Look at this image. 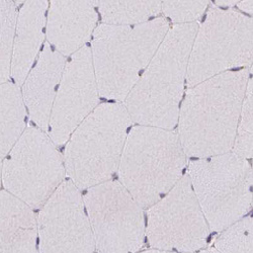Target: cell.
<instances>
[{"mask_svg": "<svg viewBox=\"0 0 253 253\" xmlns=\"http://www.w3.org/2000/svg\"><path fill=\"white\" fill-rule=\"evenodd\" d=\"M252 218L244 217L221 231L215 241L220 253H252Z\"/></svg>", "mask_w": 253, "mask_h": 253, "instance_id": "ffe728a7", "label": "cell"}, {"mask_svg": "<svg viewBox=\"0 0 253 253\" xmlns=\"http://www.w3.org/2000/svg\"><path fill=\"white\" fill-rule=\"evenodd\" d=\"M253 98H252V79L250 78L247 84L246 93L242 103V108L236 128L232 152L245 159L252 157V133H253Z\"/></svg>", "mask_w": 253, "mask_h": 253, "instance_id": "44dd1931", "label": "cell"}, {"mask_svg": "<svg viewBox=\"0 0 253 253\" xmlns=\"http://www.w3.org/2000/svg\"><path fill=\"white\" fill-rule=\"evenodd\" d=\"M48 1H26L17 12L11 75L17 86L23 85L44 40Z\"/></svg>", "mask_w": 253, "mask_h": 253, "instance_id": "9a60e30c", "label": "cell"}, {"mask_svg": "<svg viewBox=\"0 0 253 253\" xmlns=\"http://www.w3.org/2000/svg\"><path fill=\"white\" fill-rule=\"evenodd\" d=\"M2 180V160L0 158V182Z\"/></svg>", "mask_w": 253, "mask_h": 253, "instance_id": "4316f807", "label": "cell"}, {"mask_svg": "<svg viewBox=\"0 0 253 253\" xmlns=\"http://www.w3.org/2000/svg\"><path fill=\"white\" fill-rule=\"evenodd\" d=\"M26 128V105L19 86L11 82L0 85V158H4Z\"/></svg>", "mask_w": 253, "mask_h": 253, "instance_id": "e0dca14e", "label": "cell"}, {"mask_svg": "<svg viewBox=\"0 0 253 253\" xmlns=\"http://www.w3.org/2000/svg\"><path fill=\"white\" fill-rule=\"evenodd\" d=\"M186 175L211 231L221 232L252 208V167L233 152L189 162Z\"/></svg>", "mask_w": 253, "mask_h": 253, "instance_id": "8992f818", "label": "cell"}, {"mask_svg": "<svg viewBox=\"0 0 253 253\" xmlns=\"http://www.w3.org/2000/svg\"><path fill=\"white\" fill-rule=\"evenodd\" d=\"M146 210L145 235L153 249L193 253L206 246L210 228L186 174Z\"/></svg>", "mask_w": 253, "mask_h": 253, "instance_id": "30bf717a", "label": "cell"}, {"mask_svg": "<svg viewBox=\"0 0 253 253\" xmlns=\"http://www.w3.org/2000/svg\"><path fill=\"white\" fill-rule=\"evenodd\" d=\"M99 96L91 51L85 46L66 62L55 95L48 131L56 146L65 144L97 108Z\"/></svg>", "mask_w": 253, "mask_h": 253, "instance_id": "7c38bea8", "label": "cell"}, {"mask_svg": "<svg viewBox=\"0 0 253 253\" xmlns=\"http://www.w3.org/2000/svg\"><path fill=\"white\" fill-rule=\"evenodd\" d=\"M39 253H93L91 226L79 189L65 180L37 217Z\"/></svg>", "mask_w": 253, "mask_h": 253, "instance_id": "8fae6325", "label": "cell"}, {"mask_svg": "<svg viewBox=\"0 0 253 253\" xmlns=\"http://www.w3.org/2000/svg\"><path fill=\"white\" fill-rule=\"evenodd\" d=\"M252 5H253V2L250 1V0H247V1H239L237 4L240 10L248 14H252V9H253Z\"/></svg>", "mask_w": 253, "mask_h": 253, "instance_id": "cb8c5ba5", "label": "cell"}, {"mask_svg": "<svg viewBox=\"0 0 253 253\" xmlns=\"http://www.w3.org/2000/svg\"><path fill=\"white\" fill-rule=\"evenodd\" d=\"M17 11L14 2L0 1V85L11 75L13 40Z\"/></svg>", "mask_w": 253, "mask_h": 253, "instance_id": "d6986e66", "label": "cell"}, {"mask_svg": "<svg viewBox=\"0 0 253 253\" xmlns=\"http://www.w3.org/2000/svg\"><path fill=\"white\" fill-rule=\"evenodd\" d=\"M169 29L164 17L131 27L98 26L90 51L99 95L124 101Z\"/></svg>", "mask_w": 253, "mask_h": 253, "instance_id": "3957f363", "label": "cell"}, {"mask_svg": "<svg viewBox=\"0 0 253 253\" xmlns=\"http://www.w3.org/2000/svg\"><path fill=\"white\" fill-rule=\"evenodd\" d=\"M238 0H220V1H216L214 3L215 6L220 8H227L230 9L231 7L236 6L238 4Z\"/></svg>", "mask_w": 253, "mask_h": 253, "instance_id": "603a6c76", "label": "cell"}, {"mask_svg": "<svg viewBox=\"0 0 253 253\" xmlns=\"http://www.w3.org/2000/svg\"><path fill=\"white\" fill-rule=\"evenodd\" d=\"M33 209L8 192H0V253H39Z\"/></svg>", "mask_w": 253, "mask_h": 253, "instance_id": "2e32d148", "label": "cell"}, {"mask_svg": "<svg viewBox=\"0 0 253 253\" xmlns=\"http://www.w3.org/2000/svg\"><path fill=\"white\" fill-rule=\"evenodd\" d=\"M209 1H162L161 12L176 25L197 24Z\"/></svg>", "mask_w": 253, "mask_h": 253, "instance_id": "7402d4cb", "label": "cell"}, {"mask_svg": "<svg viewBox=\"0 0 253 253\" xmlns=\"http://www.w3.org/2000/svg\"><path fill=\"white\" fill-rule=\"evenodd\" d=\"M162 1H95L105 25L131 27L156 18Z\"/></svg>", "mask_w": 253, "mask_h": 253, "instance_id": "ac0fdd59", "label": "cell"}, {"mask_svg": "<svg viewBox=\"0 0 253 253\" xmlns=\"http://www.w3.org/2000/svg\"><path fill=\"white\" fill-rule=\"evenodd\" d=\"M249 79V68H243L187 88L177 120V136L187 157L208 158L232 151Z\"/></svg>", "mask_w": 253, "mask_h": 253, "instance_id": "6da1fadb", "label": "cell"}, {"mask_svg": "<svg viewBox=\"0 0 253 253\" xmlns=\"http://www.w3.org/2000/svg\"><path fill=\"white\" fill-rule=\"evenodd\" d=\"M65 65V57L48 44L23 83L26 109L34 124L44 132L49 128L52 107Z\"/></svg>", "mask_w": 253, "mask_h": 253, "instance_id": "5bb4252c", "label": "cell"}, {"mask_svg": "<svg viewBox=\"0 0 253 253\" xmlns=\"http://www.w3.org/2000/svg\"><path fill=\"white\" fill-rule=\"evenodd\" d=\"M97 18L95 1H52L47 22L50 46L64 57L75 54L92 37Z\"/></svg>", "mask_w": 253, "mask_h": 253, "instance_id": "4fadbf2b", "label": "cell"}, {"mask_svg": "<svg viewBox=\"0 0 253 253\" xmlns=\"http://www.w3.org/2000/svg\"><path fill=\"white\" fill-rule=\"evenodd\" d=\"M132 124L123 103L109 102L97 105L74 130L63 160L66 174L79 191L111 180Z\"/></svg>", "mask_w": 253, "mask_h": 253, "instance_id": "5b68a950", "label": "cell"}, {"mask_svg": "<svg viewBox=\"0 0 253 253\" xmlns=\"http://www.w3.org/2000/svg\"><path fill=\"white\" fill-rule=\"evenodd\" d=\"M199 253H220V252L217 249H215L214 247H209L204 250H201Z\"/></svg>", "mask_w": 253, "mask_h": 253, "instance_id": "484cf974", "label": "cell"}, {"mask_svg": "<svg viewBox=\"0 0 253 253\" xmlns=\"http://www.w3.org/2000/svg\"><path fill=\"white\" fill-rule=\"evenodd\" d=\"M140 253H177V252H171V251H163V250H157V249H151V250H147L143 251Z\"/></svg>", "mask_w": 253, "mask_h": 253, "instance_id": "d4e9b609", "label": "cell"}, {"mask_svg": "<svg viewBox=\"0 0 253 253\" xmlns=\"http://www.w3.org/2000/svg\"><path fill=\"white\" fill-rule=\"evenodd\" d=\"M66 170L49 135L29 128L2 162V181L7 192L28 206H43L65 181Z\"/></svg>", "mask_w": 253, "mask_h": 253, "instance_id": "ba28073f", "label": "cell"}, {"mask_svg": "<svg viewBox=\"0 0 253 253\" xmlns=\"http://www.w3.org/2000/svg\"><path fill=\"white\" fill-rule=\"evenodd\" d=\"M252 18L236 10L212 4L193 41L186 85L192 87L211 77L252 63Z\"/></svg>", "mask_w": 253, "mask_h": 253, "instance_id": "52a82bcc", "label": "cell"}, {"mask_svg": "<svg viewBox=\"0 0 253 253\" xmlns=\"http://www.w3.org/2000/svg\"><path fill=\"white\" fill-rule=\"evenodd\" d=\"M198 24L168 30L156 53L123 101L133 123L172 131L186 84L188 58Z\"/></svg>", "mask_w": 253, "mask_h": 253, "instance_id": "7a4b0ae2", "label": "cell"}, {"mask_svg": "<svg viewBox=\"0 0 253 253\" xmlns=\"http://www.w3.org/2000/svg\"><path fill=\"white\" fill-rule=\"evenodd\" d=\"M186 159L173 130L136 125L124 145L119 181L144 210L148 209L182 178Z\"/></svg>", "mask_w": 253, "mask_h": 253, "instance_id": "277c9868", "label": "cell"}, {"mask_svg": "<svg viewBox=\"0 0 253 253\" xmlns=\"http://www.w3.org/2000/svg\"><path fill=\"white\" fill-rule=\"evenodd\" d=\"M83 202L99 253H137L143 247L144 209L119 180L88 188Z\"/></svg>", "mask_w": 253, "mask_h": 253, "instance_id": "9c48e42d", "label": "cell"}]
</instances>
